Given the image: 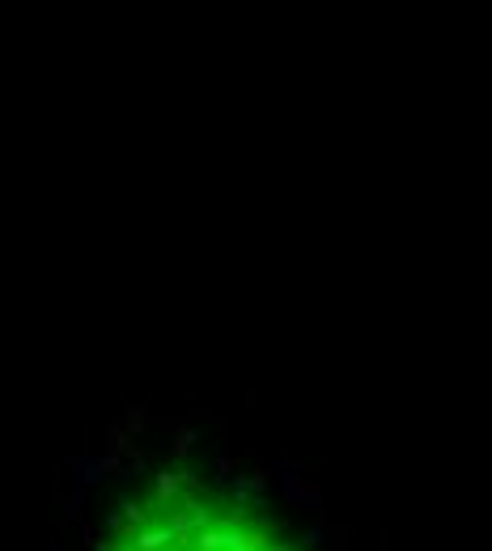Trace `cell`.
<instances>
[{
  "label": "cell",
  "mask_w": 492,
  "mask_h": 551,
  "mask_svg": "<svg viewBox=\"0 0 492 551\" xmlns=\"http://www.w3.org/2000/svg\"><path fill=\"white\" fill-rule=\"evenodd\" d=\"M115 551H285L263 526L200 496H166L144 509Z\"/></svg>",
  "instance_id": "cell-1"
}]
</instances>
